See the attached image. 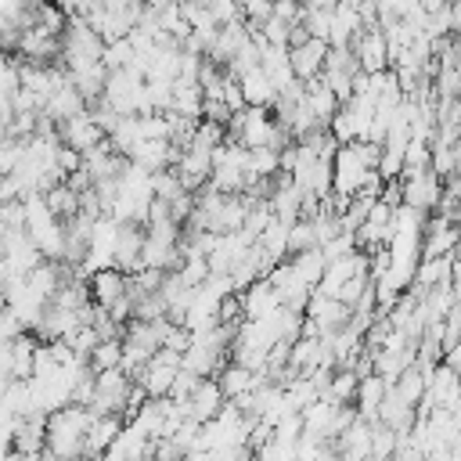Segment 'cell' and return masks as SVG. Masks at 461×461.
I'll use <instances>...</instances> for the list:
<instances>
[{
	"label": "cell",
	"instance_id": "obj_1",
	"mask_svg": "<svg viewBox=\"0 0 461 461\" xmlns=\"http://www.w3.org/2000/svg\"><path fill=\"white\" fill-rule=\"evenodd\" d=\"M86 425H90V411L83 403H68L47 414L43 418V457L47 461L86 457Z\"/></svg>",
	"mask_w": 461,
	"mask_h": 461
},
{
	"label": "cell",
	"instance_id": "obj_2",
	"mask_svg": "<svg viewBox=\"0 0 461 461\" xmlns=\"http://www.w3.org/2000/svg\"><path fill=\"white\" fill-rule=\"evenodd\" d=\"M144 400V393L137 389V382L122 371V367H112V371H97L94 382H90V396H86V411L90 414H115V418H130L137 411V403Z\"/></svg>",
	"mask_w": 461,
	"mask_h": 461
},
{
	"label": "cell",
	"instance_id": "obj_3",
	"mask_svg": "<svg viewBox=\"0 0 461 461\" xmlns=\"http://www.w3.org/2000/svg\"><path fill=\"white\" fill-rule=\"evenodd\" d=\"M227 140L241 144L245 151H256V148H270V151H281L292 144V137L277 126V119L270 115V108H241L227 119L223 126Z\"/></svg>",
	"mask_w": 461,
	"mask_h": 461
},
{
	"label": "cell",
	"instance_id": "obj_4",
	"mask_svg": "<svg viewBox=\"0 0 461 461\" xmlns=\"http://www.w3.org/2000/svg\"><path fill=\"white\" fill-rule=\"evenodd\" d=\"M101 101L115 115H151L148 112V97H144V76L137 68H115V72H108L104 76Z\"/></svg>",
	"mask_w": 461,
	"mask_h": 461
},
{
	"label": "cell",
	"instance_id": "obj_5",
	"mask_svg": "<svg viewBox=\"0 0 461 461\" xmlns=\"http://www.w3.org/2000/svg\"><path fill=\"white\" fill-rule=\"evenodd\" d=\"M209 187L220 194H241L249 187L245 180V148L234 140H223L212 148V162H209Z\"/></svg>",
	"mask_w": 461,
	"mask_h": 461
},
{
	"label": "cell",
	"instance_id": "obj_6",
	"mask_svg": "<svg viewBox=\"0 0 461 461\" xmlns=\"http://www.w3.org/2000/svg\"><path fill=\"white\" fill-rule=\"evenodd\" d=\"M176 371H180V353L158 349V353H151V357L144 360V367L133 375V382H137V389H140L144 396L158 400V396H169V385H173Z\"/></svg>",
	"mask_w": 461,
	"mask_h": 461
},
{
	"label": "cell",
	"instance_id": "obj_7",
	"mask_svg": "<svg viewBox=\"0 0 461 461\" xmlns=\"http://www.w3.org/2000/svg\"><path fill=\"white\" fill-rule=\"evenodd\" d=\"M396 184H400V205H407V209H414V212H421V216H432V212H436L443 180H439L432 169L407 173V176H400Z\"/></svg>",
	"mask_w": 461,
	"mask_h": 461
},
{
	"label": "cell",
	"instance_id": "obj_8",
	"mask_svg": "<svg viewBox=\"0 0 461 461\" xmlns=\"http://www.w3.org/2000/svg\"><path fill=\"white\" fill-rule=\"evenodd\" d=\"M223 403H227V400H223V393H220L216 378H198V385L180 400V411H184V418H187V421L205 425V421H209Z\"/></svg>",
	"mask_w": 461,
	"mask_h": 461
},
{
	"label": "cell",
	"instance_id": "obj_9",
	"mask_svg": "<svg viewBox=\"0 0 461 461\" xmlns=\"http://www.w3.org/2000/svg\"><path fill=\"white\" fill-rule=\"evenodd\" d=\"M54 133H58V144H61V148H72V151H79V155L90 151V148H97V144L104 140V133L97 130V122L90 119V112H79V115L58 122Z\"/></svg>",
	"mask_w": 461,
	"mask_h": 461
},
{
	"label": "cell",
	"instance_id": "obj_10",
	"mask_svg": "<svg viewBox=\"0 0 461 461\" xmlns=\"http://www.w3.org/2000/svg\"><path fill=\"white\" fill-rule=\"evenodd\" d=\"M349 50H353V61H357L360 72H385V68H389L385 36H382L378 25H375V29H364V32L349 43Z\"/></svg>",
	"mask_w": 461,
	"mask_h": 461
},
{
	"label": "cell",
	"instance_id": "obj_11",
	"mask_svg": "<svg viewBox=\"0 0 461 461\" xmlns=\"http://www.w3.org/2000/svg\"><path fill=\"white\" fill-rule=\"evenodd\" d=\"M324 54H328V43H324V40H313V36H306V40L295 43V47H288V68H292V76H295L299 83L317 79L321 68H324Z\"/></svg>",
	"mask_w": 461,
	"mask_h": 461
},
{
	"label": "cell",
	"instance_id": "obj_12",
	"mask_svg": "<svg viewBox=\"0 0 461 461\" xmlns=\"http://www.w3.org/2000/svg\"><path fill=\"white\" fill-rule=\"evenodd\" d=\"M371 425L375 421H364L353 414V421L335 436V457L339 461H371Z\"/></svg>",
	"mask_w": 461,
	"mask_h": 461
},
{
	"label": "cell",
	"instance_id": "obj_13",
	"mask_svg": "<svg viewBox=\"0 0 461 461\" xmlns=\"http://www.w3.org/2000/svg\"><path fill=\"white\" fill-rule=\"evenodd\" d=\"M238 306H241V321H263L281 306V299L270 288V281L259 277V281H252V285H245L238 292Z\"/></svg>",
	"mask_w": 461,
	"mask_h": 461
},
{
	"label": "cell",
	"instance_id": "obj_14",
	"mask_svg": "<svg viewBox=\"0 0 461 461\" xmlns=\"http://www.w3.org/2000/svg\"><path fill=\"white\" fill-rule=\"evenodd\" d=\"M267 378H263V371H252V367H241V364H234V360H227L220 371H216V385H220V393H223V400H241V396H249L252 389H259Z\"/></svg>",
	"mask_w": 461,
	"mask_h": 461
},
{
	"label": "cell",
	"instance_id": "obj_15",
	"mask_svg": "<svg viewBox=\"0 0 461 461\" xmlns=\"http://www.w3.org/2000/svg\"><path fill=\"white\" fill-rule=\"evenodd\" d=\"M86 292H90V303L97 310H112L119 299H126V274L108 267V270H97L86 277Z\"/></svg>",
	"mask_w": 461,
	"mask_h": 461
},
{
	"label": "cell",
	"instance_id": "obj_16",
	"mask_svg": "<svg viewBox=\"0 0 461 461\" xmlns=\"http://www.w3.org/2000/svg\"><path fill=\"white\" fill-rule=\"evenodd\" d=\"M385 389H389V382H382L378 375H360V378H357V393H353V403H357L353 414L364 418V421H375Z\"/></svg>",
	"mask_w": 461,
	"mask_h": 461
},
{
	"label": "cell",
	"instance_id": "obj_17",
	"mask_svg": "<svg viewBox=\"0 0 461 461\" xmlns=\"http://www.w3.org/2000/svg\"><path fill=\"white\" fill-rule=\"evenodd\" d=\"M234 83H238V90H241L245 108H270L274 97H277L274 86H270V79L259 72V65L249 68V72H241V76H234Z\"/></svg>",
	"mask_w": 461,
	"mask_h": 461
},
{
	"label": "cell",
	"instance_id": "obj_18",
	"mask_svg": "<svg viewBox=\"0 0 461 461\" xmlns=\"http://www.w3.org/2000/svg\"><path fill=\"white\" fill-rule=\"evenodd\" d=\"M122 429V418L115 414H90V425H86V457H101L112 439L119 436Z\"/></svg>",
	"mask_w": 461,
	"mask_h": 461
},
{
	"label": "cell",
	"instance_id": "obj_19",
	"mask_svg": "<svg viewBox=\"0 0 461 461\" xmlns=\"http://www.w3.org/2000/svg\"><path fill=\"white\" fill-rule=\"evenodd\" d=\"M43 202H47V209L65 223V220H72L76 212H79V191H72L65 180L61 184H54L50 191H43Z\"/></svg>",
	"mask_w": 461,
	"mask_h": 461
},
{
	"label": "cell",
	"instance_id": "obj_20",
	"mask_svg": "<svg viewBox=\"0 0 461 461\" xmlns=\"http://www.w3.org/2000/svg\"><path fill=\"white\" fill-rule=\"evenodd\" d=\"M119 360H122V346H119V339H101V342L90 349L86 367L97 375V371H112V367H119Z\"/></svg>",
	"mask_w": 461,
	"mask_h": 461
},
{
	"label": "cell",
	"instance_id": "obj_21",
	"mask_svg": "<svg viewBox=\"0 0 461 461\" xmlns=\"http://www.w3.org/2000/svg\"><path fill=\"white\" fill-rule=\"evenodd\" d=\"M0 256H4V245H0Z\"/></svg>",
	"mask_w": 461,
	"mask_h": 461
}]
</instances>
